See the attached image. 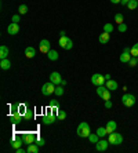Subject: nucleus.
Wrapping results in <instances>:
<instances>
[{"mask_svg": "<svg viewBox=\"0 0 138 153\" xmlns=\"http://www.w3.org/2000/svg\"><path fill=\"white\" fill-rule=\"evenodd\" d=\"M133 47H134L135 50H137V51H138V43H135V44H134V46H133Z\"/></svg>", "mask_w": 138, "mask_h": 153, "instance_id": "obj_45", "label": "nucleus"}, {"mask_svg": "<svg viewBox=\"0 0 138 153\" xmlns=\"http://www.w3.org/2000/svg\"><path fill=\"white\" fill-rule=\"evenodd\" d=\"M97 134H98L99 138H104V137H105L108 132H106V128L105 127H98V130H97Z\"/></svg>", "mask_w": 138, "mask_h": 153, "instance_id": "obj_29", "label": "nucleus"}, {"mask_svg": "<svg viewBox=\"0 0 138 153\" xmlns=\"http://www.w3.org/2000/svg\"><path fill=\"white\" fill-rule=\"evenodd\" d=\"M35 143H36V145H39V146H43L46 142H44V139H43V138H37L36 141H35Z\"/></svg>", "mask_w": 138, "mask_h": 153, "instance_id": "obj_39", "label": "nucleus"}, {"mask_svg": "<svg viewBox=\"0 0 138 153\" xmlns=\"http://www.w3.org/2000/svg\"><path fill=\"white\" fill-rule=\"evenodd\" d=\"M124 21V17L122 13H117L116 15H115V22H117V25H120V24H123Z\"/></svg>", "mask_w": 138, "mask_h": 153, "instance_id": "obj_28", "label": "nucleus"}, {"mask_svg": "<svg viewBox=\"0 0 138 153\" xmlns=\"http://www.w3.org/2000/svg\"><path fill=\"white\" fill-rule=\"evenodd\" d=\"M88 141H90L91 143H97L99 141V137H98V134H97V132H91L90 135H88Z\"/></svg>", "mask_w": 138, "mask_h": 153, "instance_id": "obj_26", "label": "nucleus"}, {"mask_svg": "<svg viewBox=\"0 0 138 153\" xmlns=\"http://www.w3.org/2000/svg\"><path fill=\"white\" fill-rule=\"evenodd\" d=\"M119 59H120V62H122V64H128V62H130V59H131V54L127 53V51H123V53L120 54Z\"/></svg>", "mask_w": 138, "mask_h": 153, "instance_id": "obj_15", "label": "nucleus"}, {"mask_svg": "<svg viewBox=\"0 0 138 153\" xmlns=\"http://www.w3.org/2000/svg\"><path fill=\"white\" fill-rule=\"evenodd\" d=\"M24 119H25V120H28V121L33 120V119H35V111H33V109H30V108H28V109H26V112L24 113Z\"/></svg>", "mask_w": 138, "mask_h": 153, "instance_id": "obj_18", "label": "nucleus"}, {"mask_svg": "<svg viewBox=\"0 0 138 153\" xmlns=\"http://www.w3.org/2000/svg\"><path fill=\"white\" fill-rule=\"evenodd\" d=\"M77 135L80 137V138H88V135L91 134V128H90V124H88L87 121H83V123H80L79 126H77Z\"/></svg>", "mask_w": 138, "mask_h": 153, "instance_id": "obj_1", "label": "nucleus"}, {"mask_svg": "<svg viewBox=\"0 0 138 153\" xmlns=\"http://www.w3.org/2000/svg\"><path fill=\"white\" fill-rule=\"evenodd\" d=\"M105 128H106V132H108V134H111V132H113V131H116V128H117L116 121H113V120L108 121V123H106V126H105Z\"/></svg>", "mask_w": 138, "mask_h": 153, "instance_id": "obj_16", "label": "nucleus"}, {"mask_svg": "<svg viewBox=\"0 0 138 153\" xmlns=\"http://www.w3.org/2000/svg\"><path fill=\"white\" fill-rule=\"evenodd\" d=\"M108 145H109V141L99 139L98 142L95 143V149H97V152H105V150L108 149Z\"/></svg>", "mask_w": 138, "mask_h": 153, "instance_id": "obj_9", "label": "nucleus"}, {"mask_svg": "<svg viewBox=\"0 0 138 153\" xmlns=\"http://www.w3.org/2000/svg\"><path fill=\"white\" fill-rule=\"evenodd\" d=\"M55 87H57V85H55L53 82L44 83V84L42 85V94H43L44 97H48V95H51V94H54V91H55Z\"/></svg>", "mask_w": 138, "mask_h": 153, "instance_id": "obj_3", "label": "nucleus"}, {"mask_svg": "<svg viewBox=\"0 0 138 153\" xmlns=\"http://www.w3.org/2000/svg\"><path fill=\"white\" fill-rule=\"evenodd\" d=\"M54 94L55 95H58V97H61L62 94H64V85H57V87H55V91H54Z\"/></svg>", "mask_w": 138, "mask_h": 153, "instance_id": "obj_31", "label": "nucleus"}, {"mask_svg": "<svg viewBox=\"0 0 138 153\" xmlns=\"http://www.w3.org/2000/svg\"><path fill=\"white\" fill-rule=\"evenodd\" d=\"M17 113H19V103L10 105V114H17Z\"/></svg>", "mask_w": 138, "mask_h": 153, "instance_id": "obj_24", "label": "nucleus"}, {"mask_svg": "<svg viewBox=\"0 0 138 153\" xmlns=\"http://www.w3.org/2000/svg\"><path fill=\"white\" fill-rule=\"evenodd\" d=\"M105 87L108 90H111V91H115V90H117V82H115V80H112V79H109V80H106Z\"/></svg>", "mask_w": 138, "mask_h": 153, "instance_id": "obj_17", "label": "nucleus"}, {"mask_svg": "<svg viewBox=\"0 0 138 153\" xmlns=\"http://www.w3.org/2000/svg\"><path fill=\"white\" fill-rule=\"evenodd\" d=\"M59 35H61V36H66V32H65V30H61V32H59Z\"/></svg>", "mask_w": 138, "mask_h": 153, "instance_id": "obj_44", "label": "nucleus"}, {"mask_svg": "<svg viewBox=\"0 0 138 153\" xmlns=\"http://www.w3.org/2000/svg\"><path fill=\"white\" fill-rule=\"evenodd\" d=\"M22 120H24V114H21V113L10 114V121L13 123V124H19Z\"/></svg>", "mask_w": 138, "mask_h": 153, "instance_id": "obj_13", "label": "nucleus"}, {"mask_svg": "<svg viewBox=\"0 0 138 153\" xmlns=\"http://www.w3.org/2000/svg\"><path fill=\"white\" fill-rule=\"evenodd\" d=\"M105 76H102L101 73H94V75L91 76V83L94 85H104V83H105Z\"/></svg>", "mask_w": 138, "mask_h": 153, "instance_id": "obj_7", "label": "nucleus"}, {"mask_svg": "<svg viewBox=\"0 0 138 153\" xmlns=\"http://www.w3.org/2000/svg\"><path fill=\"white\" fill-rule=\"evenodd\" d=\"M7 32H8V35H11V36L17 35V33L19 32V25L17 22H11L10 25L7 26Z\"/></svg>", "mask_w": 138, "mask_h": 153, "instance_id": "obj_11", "label": "nucleus"}, {"mask_svg": "<svg viewBox=\"0 0 138 153\" xmlns=\"http://www.w3.org/2000/svg\"><path fill=\"white\" fill-rule=\"evenodd\" d=\"M55 120H57V116H55V113L50 109V112H47V113L43 116V120H42V121H43V124L50 126V124H53Z\"/></svg>", "mask_w": 138, "mask_h": 153, "instance_id": "obj_6", "label": "nucleus"}, {"mask_svg": "<svg viewBox=\"0 0 138 153\" xmlns=\"http://www.w3.org/2000/svg\"><path fill=\"white\" fill-rule=\"evenodd\" d=\"M57 119H58V120H65L66 119V112L59 109V111L57 112Z\"/></svg>", "mask_w": 138, "mask_h": 153, "instance_id": "obj_30", "label": "nucleus"}, {"mask_svg": "<svg viewBox=\"0 0 138 153\" xmlns=\"http://www.w3.org/2000/svg\"><path fill=\"white\" fill-rule=\"evenodd\" d=\"M8 54H10V51H8L7 46H0V58H1V59L8 58Z\"/></svg>", "mask_w": 138, "mask_h": 153, "instance_id": "obj_20", "label": "nucleus"}, {"mask_svg": "<svg viewBox=\"0 0 138 153\" xmlns=\"http://www.w3.org/2000/svg\"><path fill=\"white\" fill-rule=\"evenodd\" d=\"M127 7L128 10H135L138 7V0H130L127 3Z\"/></svg>", "mask_w": 138, "mask_h": 153, "instance_id": "obj_27", "label": "nucleus"}, {"mask_svg": "<svg viewBox=\"0 0 138 153\" xmlns=\"http://www.w3.org/2000/svg\"><path fill=\"white\" fill-rule=\"evenodd\" d=\"M137 64H138L137 58H135V57H131V59H130V62H128V65H130L131 68H134V66H137Z\"/></svg>", "mask_w": 138, "mask_h": 153, "instance_id": "obj_37", "label": "nucleus"}, {"mask_svg": "<svg viewBox=\"0 0 138 153\" xmlns=\"http://www.w3.org/2000/svg\"><path fill=\"white\" fill-rule=\"evenodd\" d=\"M36 55V50H35V47H26L25 48V57L26 58H35Z\"/></svg>", "mask_w": 138, "mask_h": 153, "instance_id": "obj_19", "label": "nucleus"}, {"mask_svg": "<svg viewBox=\"0 0 138 153\" xmlns=\"http://www.w3.org/2000/svg\"><path fill=\"white\" fill-rule=\"evenodd\" d=\"M135 95H133V94H124L123 97H122V103H123L124 106H127V108H131V106H134V103H135Z\"/></svg>", "mask_w": 138, "mask_h": 153, "instance_id": "obj_4", "label": "nucleus"}, {"mask_svg": "<svg viewBox=\"0 0 138 153\" xmlns=\"http://www.w3.org/2000/svg\"><path fill=\"white\" fill-rule=\"evenodd\" d=\"M24 142L26 145H30V143H35L36 141V135H35V132H25V135H24Z\"/></svg>", "mask_w": 138, "mask_h": 153, "instance_id": "obj_10", "label": "nucleus"}, {"mask_svg": "<svg viewBox=\"0 0 138 153\" xmlns=\"http://www.w3.org/2000/svg\"><path fill=\"white\" fill-rule=\"evenodd\" d=\"M126 1H127V3H128V1H130V0H126Z\"/></svg>", "mask_w": 138, "mask_h": 153, "instance_id": "obj_46", "label": "nucleus"}, {"mask_svg": "<svg viewBox=\"0 0 138 153\" xmlns=\"http://www.w3.org/2000/svg\"><path fill=\"white\" fill-rule=\"evenodd\" d=\"M108 141H109V143H111V145L117 146V145H120V143H123V137H122V134H119V132L113 131V132H111V134H109Z\"/></svg>", "mask_w": 138, "mask_h": 153, "instance_id": "obj_2", "label": "nucleus"}, {"mask_svg": "<svg viewBox=\"0 0 138 153\" xmlns=\"http://www.w3.org/2000/svg\"><path fill=\"white\" fill-rule=\"evenodd\" d=\"M37 152H39V145H36V143H30V145H28L26 153H37Z\"/></svg>", "mask_w": 138, "mask_h": 153, "instance_id": "obj_23", "label": "nucleus"}, {"mask_svg": "<svg viewBox=\"0 0 138 153\" xmlns=\"http://www.w3.org/2000/svg\"><path fill=\"white\" fill-rule=\"evenodd\" d=\"M111 1H112L113 4H119L120 1H122V0H111Z\"/></svg>", "mask_w": 138, "mask_h": 153, "instance_id": "obj_43", "label": "nucleus"}, {"mask_svg": "<svg viewBox=\"0 0 138 153\" xmlns=\"http://www.w3.org/2000/svg\"><path fill=\"white\" fill-rule=\"evenodd\" d=\"M101 98H102V100H105V101L111 100V90L105 88V91H104V94H102V97H101Z\"/></svg>", "mask_w": 138, "mask_h": 153, "instance_id": "obj_34", "label": "nucleus"}, {"mask_svg": "<svg viewBox=\"0 0 138 153\" xmlns=\"http://www.w3.org/2000/svg\"><path fill=\"white\" fill-rule=\"evenodd\" d=\"M39 47H40V51L43 54H47L48 51L51 50V44H50V42H48L47 39H43V40H40V44H39Z\"/></svg>", "mask_w": 138, "mask_h": 153, "instance_id": "obj_8", "label": "nucleus"}, {"mask_svg": "<svg viewBox=\"0 0 138 153\" xmlns=\"http://www.w3.org/2000/svg\"><path fill=\"white\" fill-rule=\"evenodd\" d=\"M26 109H28V108H26V105H24V103H19V113L24 114L26 112Z\"/></svg>", "mask_w": 138, "mask_h": 153, "instance_id": "obj_38", "label": "nucleus"}, {"mask_svg": "<svg viewBox=\"0 0 138 153\" xmlns=\"http://www.w3.org/2000/svg\"><path fill=\"white\" fill-rule=\"evenodd\" d=\"M112 30H113V25L112 24H105L104 25V32H106V33H112Z\"/></svg>", "mask_w": 138, "mask_h": 153, "instance_id": "obj_33", "label": "nucleus"}, {"mask_svg": "<svg viewBox=\"0 0 138 153\" xmlns=\"http://www.w3.org/2000/svg\"><path fill=\"white\" fill-rule=\"evenodd\" d=\"M22 142H24V139H21V138H15L14 141L11 142V146H13L14 149H18V148H21Z\"/></svg>", "mask_w": 138, "mask_h": 153, "instance_id": "obj_25", "label": "nucleus"}, {"mask_svg": "<svg viewBox=\"0 0 138 153\" xmlns=\"http://www.w3.org/2000/svg\"><path fill=\"white\" fill-rule=\"evenodd\" d=\"M117 28H119V32H122V33H124L126 30H127V25L126 24H120V25H117Z\"/></svg>", "mask_w": 138, "mask_h": 153, "instance_id": "obj_36", "label": "nucleus"}, {"mask_svg": "<svg viewBox=\"0 0 138 153\" xmlns=\"http://www.w3.org/2000/svg\"><path fill=\"white\" fill-rule=\"evenodd\" d=\"M47 57H48V59H50V61H57L59 55H58V53H57L55 50H50L47 53Z\"/></svg>", "mask_w": 138, "mask_h": 153, "instance_id": "obj_22", "label": "nucleus"}, {"mask_svg": "<svg viewBox=\"0 0 138 153\" xmlns=\"http://www.w3.org/2000/svg\"><path fill=\"white\" fill-rule=\"evenodd\" d=\"M19 15H21V14L13 15V22H17V24H18V22H19Z\"/></svg>", "mask_w": 138, "mask_h": 153, "instance_id": "obj_40", "label": "nucleus"}, {"mask_svg": "<svg viewBox=\"0 0 138 153\" xmlns=\"http://www.w3.org/2000/svg\"><path fill=\"white\" fill-rule=\"evenodd\" d=\"M0 68L3 69V71H8V69L11 68V62L8 61V58H6V59H1V61H0Z\"/></svg>", "mask_w": 138, "mask_h": 153, "instance_id": "obj_21", "label": "nucleus"}, {"mask_svg": "<svg viewBox=\"0 0 138 153\" xmlns=\"http://www.w3.org/2000/svg\"><path fill=\"white\" fill-rule=\"evenodd\" d=\"M26 13H28V6H26V4H21V6H19L18 7V14H26Z\"/></svg>", "mask_w": 138, "mask_h": 153, "instance_id": "obj_32", "label": "nucleus"}, {"mask_svg": "<svg viewBox=\"0 0 138 153\" xmlns=\"http://www.w3.org/2000/svg\"><path fill=\"white\" fill-rule=\"evenodd\" d=\"M15 152H17V153H25L26 150H24L22 148H18V149H15Z\"/></svg>", "mask_w": 138, "mask_h": 153, "instance_id": "obj_42", "label": "nucleus"}, {"mask_svg": "<svg viewBox=\"0 0 138 153\" xmlns=\"http://www.w3.org/2000/svg\"><path fill=\"white\" fill-rule=\"evenodd\" d=\"M105 108L106 109H111V108H112V102H111V100L105 101Z\"/></svg>", "mask_w": 138, "mask_h": 153, "instance_id": "obj_41", "label": "nucleus"}, {"mask_svg": "<svg viewBox=\"0 0 138 153\" xmlns=\"http://www.w3.org/2000/svg\"><path fill=\"white\" fill-rule=\"evenodd\" d=\"M48 106L50 108H59V102L57 100H51L50 102H48Z\"/></svg>", "mask_w": 138, "mask_h": 153, "instance_id": "obj_35", "label": "nucleus"}, {"mask_svg": "<svg viewBox=\"0 0 138 153\" xmlns=\"http://www.w3.org/2000/svg\"><path fill=\"white\" fill-rule=\"evenodd\" d=\"M137 61H138V57H137Z\"/></svg>", "mask_w": 138, "mask_h": 153, "instance_id": "obj_47", "label": "nucleus"}, {"mask_svg": "<svg viewBox=\"0 0 138 153\" xmlns=\"http://www.w3.org/2000/svg\"><path fill=\"white\" fill-rule=\"evenodd\" d=\"M58 44H59V47H61V48H64V50H70V48L73 47V42L69 39L68 36H61V39H59Z\"/></svg>", "mask_w": 138, "mask_h": 153, "instance_id": "obj_5", "label": "nucleus"}, {"mask_svg": "<svg viewBox=\"0 0 138 153\" xmlns=\"http://www.w3.org/2000/svg\"><path fill=\"white\" fill-rule=\"evenodd\" d=\"M50 82H53L55 85H59L62 83V77H61V75H59L58 72H53L50 75Z\"/></svg>", "mask_w": 138, "mask_h": 153, "instance_id": "obj_12", "label": "nucleus"}, {"mask_svg": "<svg viewBox=\"0 0 138 153\" xmlns=\"http://www.w3.org/2000/svg\"><path fill=\"white\" fill-rule=\"evenodd\" d=\"M111 40V33H106V32H102L101 35L98 36V42L101 44H108V42Z\"/></svg>", "mask_w": 138, "mask_h": 153, "instance_id": "obj_14", "label": "nucleus"}]
</instances>
